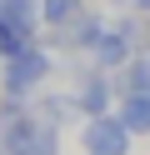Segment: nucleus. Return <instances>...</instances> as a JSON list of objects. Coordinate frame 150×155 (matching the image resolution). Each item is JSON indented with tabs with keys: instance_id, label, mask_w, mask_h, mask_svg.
I'll return each instance as SVG.
<instances>
[{
	"instance_id": "1",
	"label": "nucleus",
	"mask_w": 150,
	"mask_h": 155,
	"mask_svg": "<svg viewBox=\"0 0 150 155\" xmlns=\"http://www.w3.org/2000/svg\"><path fill=\"white\" fill-rule=\"evenodd\" d=\"M130 125L120 120V115H90V125H85V150L90 155H125L130 150Z\"/></svg>"
},
{
	"instance_id": "2",
	"label": "nucleus",
	"mask_w": 150,
	"mask_h": 155,
	"mask_svg": "<svg viewBox=\"0 0 150 155\" xmlns=\"http://www.w3.org/2000/svg\"><path fill=\"white\" fill-rule=\"evenodd\" d=\"M50 70V55L35 50V45H25V50L5 55V90H30V85H40Z\"/></svg>"
},
{
	"instance_id": "3",
	"label": "nucleus",
	"mask_w": 150,
	"mask_h": 155,
	"mask_svg": "<svg viewBox=\"0 0 150 155\" xmlns=\"http://www.w3.org/2000/svg\"><path fill=\"white\" fill-rule=\"evenodd\" d=\"M130 40H135V30H130V25H105V35H100L90 50H95V60H100V65H125Z\"/></svg>"
},
{
	"instance_id": "4",
	"label": "nucleus",
	"mask_w": 150,
	"mask_h": 155,
	"mask_svg": "<svg viewBox=\"0 0 150 155\" xmlns=\"http://www.w3.org/2000/svg\"><path fill=\"white\" fill-rule=\"evenodd\" d=\"M120 120H125L135 135H145V130H150V90H125V100H120Z\"/></svg>"
},
{
	"instance_id": "5",
	"label": "nucleus",
	"mask_w": 150,
	"mask_h": 155,
	"mask_svg": "<svg viewBox=\"0 0 150 155\" xmlns=\"http://www.w3.org/2000/svg\"><path fill=\"white\" fill-rule=\"evenodd\" d=\"M105 100H110L105 80H100V75H90V80L80 85V110H85V115H105Z\"/></svg>"
},
{
	"instance_id": "6",
	"label": "nucleus",
	"mask_w": 150,
	"mask_h": 155,
	"mask_svg": "<svg viewBox=\"0 0 150 155\" xmlns=\"http://www.w3.org/2000/svg\"><path fill=\"white\" fill-rule=\"evenodd\" d=\"M70 15H80V0H40V20L45 25H65Z\"/></svg>"
},
{
	"instance_id": "7",
	"label": "nucleus",
	"mask_w": 150,
	"mask_h": 155,
	"mask_svg": "<svg viewBox=\"0 0 150 155\" xmlns=\"http://www.w3.org/2000/svg\"><path fill=\"white\" fill-rule=\"evenodd\" d=\"M0 15L25 20V25H40V0H0Z\"/></svg>"
},
{
	"instance_id": "8",
	"label": "nucleus",
	"mask_w": 150,
	"mask_h": 155,
	"mask_svg": "<svg viewBox=\"0 0 150 155\" xmlns=\"http://www.w3.org/2000/svg\"><path fill=\"white\" fill-rule=\"evenodd\" d=\"M40 115H45L50 125H65L70 115H75V100H65V95H50V100H40Z\"/></svg>"
},
{
	"instance_id": "9",
	"label": "nucleus",
	"mask_w": 150,
	"mask_h": 155,
	"mask_svg": "<svg viewBox=\"0 0 150 155\" xmlns=\"http://www.w3.org/2000/svg\"><path fill=\"white\" fill-rule=\"evenodd\" d=\"M120 90H150V70L145 65H125L120 70Z\"/></svg>"
},
{
	"instance_id": "10",
	"label": "nucleus",
	"mask_w": 150,
	"mask_h": 155,
	"mask_svg": "<svg viewBox=\"0 0 150 155\" xmlns=\"http://www.w3.org/2000/svg\"><path fill=\"white\" fill-rule=\"evenodd\" d=\"M0 60H5V25H0Z\"/></svg>"
}]
</instances>
